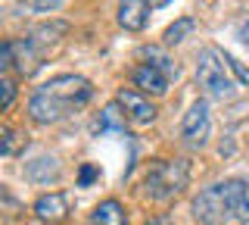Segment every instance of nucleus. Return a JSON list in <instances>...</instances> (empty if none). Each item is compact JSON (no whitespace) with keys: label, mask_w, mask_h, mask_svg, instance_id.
<instances>
[{"label":"nucleus","mask_w":249,"mask_h":225,"mask_svg":"<svg viewBox=\"0 0 249 225\" xmlns=\"http://www.w3.org/2000/svg\"><path fill=\"white\" fill-rule=\"evenodd\" d=\"M93 97V88L81 75H56V79L44 82L41 88L28 100V116L37 125H53V122L66 119L69 113L81 110Z\"/></svg>","instance_id":"nucleus-1"},{"label":"nucleus","mask_w":249,"mask_h":225,"mask_svg":"<svg viewBox=\"0 0 249 225\" xmlns=\"http://www.w3.org/2000/svg\"><path fill=\"white\" fill-rule=\"evenodd\" d=\"M243 191H246V182H240V178H228V182H215L209 188H202L193 200V219L202 225L228 222L231 216L240 213Z\"/></svg>","instance_id":"nucleus-2"},{"label":"nucleus","mask_w":249,"mask_h":225,"mask_svg":"<svg viewBox=\"0 0 249 225\" xmlns=\"http://www.w3.org/2000/svg\"><path fill=\"white\" fill-rule=\"evenodd\" d=\"M190 182V163L187 160H156L146 169L143 191L150 200H171Z\"/></svg>","instance_id":"nucleus-3"},{"label":"nucleus","mask_w":249,"mask_h":225,"mask_svg":"<svg viewBox=\"0 0 249 225\" xmlns=\"http://www.w3.org/2000/svg\"><path fill=\"white\" fill-rule=\"evenodd\" d=\"M196 82L199 88L206 91L209 97L215 100H228L233 97V82L228 79L224 72V60H221V50L218 47H206L196 60Z\"/></svg>","instance_id":"nucleus-4"},{"label":"nucleus","mask_w":249,"mask_h":225,"mask_svg":"<svg viewBox=\"0 0 249 225\" xmlns=\"http://www.w3.org/2000/svg\"><path fill=\"white\" fill-rule=\"evenodd\" d=\"M209 106H206V100H196V103H190V110L184 113V122H181V135H184V141H190V144H202L209 138Z\"/></svg>","instance_id":"nucleus-5"},{"label":"nucleus","mask_w":249,"mask_h":225,"mask_svg":"<svg viewBox=\"0 0 249 225\" xmlns=\"http://www.w3.org/2000/svg\"><path fill=\"white\" fill-rule=\"evenodd\" d=\"M115 103L128 113V119L134 122V125H150V122L156 119V106L143 94H140V91H124L122 88L119 97H115Z\"/></svg>","instance_id":"nucleus-6"},{"label":"nucleus","mask_w":249,"mask_h":225,"mask_svg":"<svg viewBox=\"0 0 249 225\" xmlns=\"http://www.w3.org/2000/svg\"><path fill=\"white\" fill-rule=\"evenodd\" d=\"M35 216L47 225H59L69 219V194L66 191H53V194H44L37 197L35 204Z\"/></svg>","instance_id":"nucleus-7"},{"label":"nucleus","mask_w":249,"mask_h":225,"mask_svg":"<svg viewBox=\"0 0 249 225\" xmlns=\"http://www.w3.org/2000/svg\"><path fill=\"white\" fill-rule=\"evenodd\" d=\"M150 22V0H119V25L124 32H143Z\"/></svg>","instance_id":"nucleus-8"},{"label":"nucleus","mask_w":249,"mask_h":225,"mask_svg":"<svg viewBox=\"0 0 249 225\" xmlns=\"http://www.w3.org/2000/svg\"><path fill=\"white\" fill-rule=\"evenodd\" d=\"M13 69L22 79H28V75H35L37 69H41V50H37L28 38L13 41Z\"/></svg>","instance_id":"nucleus-9"},{"label":"nucleus","mask_w":249,"mask_h":225,"mask_svg":"<svg viewBox=\"0 0 249 225\" xmlns=\"http://www.w3.org/2000/svg\"><path fill=\"white\" fill-rule=\"evenodd\" d=\"M131 79H134V84L143 88L146 94H165V91H168V75L162 72V69H156L153 63L137 66L134 72H131Z\"/></svg>","instance_id":"nucleus-10"},{"label":"nucleus","mask_w":249,"mask_h":225,"mask_svg":"<svg viewBox=\"0 0 249 225\" xmlns=\"http://www.w3.org/2000/svg\"><path fill=\"white\" fill-rule=\"evenodd\" d=\"M59 160L56 157H37L35 163H28L25 166V178L28 182H35V184H50V182H56L59 178Z\"/></svg>","instance_id":"nucleus-11"},{"label":"nucleus","mask_w":249,"mask_h":225,"mask_svg":"<svg viewBox=\"0 0 249 225\" xmlns=\"http://www.w3.org/2000/svg\"><path fill=\"white\" fill-rule=\"evenodd\" d=\"M124 222H128V216H124V206L119 200H103L90 213V225H124Z\"/></svg>","instance_id":"nucleus-12"},{"label":"nucleus","mask_w":249,"mask_h":225,"mask_svg":"<svg viewBox=\"0 0 249 225\" xmlns=\"http://www.w3.org/2000/svg\"><path fill=\"white\" fill-rule=\"evenodd\" d=\"M66 32H69V22H44V25H37L35 32L28 35V41L44 53L47 47H50V44H56V41H59V35H66Z\"/></svg>","instance_id":"nucleus-13"},{"label":"nucleus","mask_w":249,"mask_h":225,"mask_svg":"<svg viewBox=\"0 0 249 225\" xmlns=\"http://www.w3.org/2000/svg\"><path fill=\"white\" fill-rule=\"evenodd\" d=\"M97 131H124V113H119V103H109L100 113Z\"/></svg>","instance_id":"nucleus-14"},{"label":"nucleus","mask_w":249,"mask_h":225,"mask_svg":"<svg viewBox=\"0 0 249 225\" xmlns=\"http://www.w3.org/2000/svg\"><path fill=\"white\" fill-rule=\"evenodd\" d=\"M22 147H25V138H22L16 128L3 125V131H0V153H3V157H13V153L22 150Z\"/></svg>","instance_id":"nucleus-15"},{"label":"nucleus","mask_w":249,"mask_h":225,"mask_svg":"<svg viewBox=\"0 0 249 225\" xmlns=\"http://www.w3.org/2000/svg\"><path fill=\"white\" fill-rule=\"evenodd\" d=\"M193 28H196V22H193L190 16H184V19H178L175 25H168L165 28V44H181L187 35L193 32Z\"/></svg>","instance_id":"nucleus-16"},{"label":"nucleus","mask_w":249,"mask_h":225,"mask_svg":"<svg viewBox=\"0 0 249 225\" xmlns=\"http://www.w3.org/2000/svg\"><path fill=\"white\" fill-rule=\"evenodd\" d=\"M143 57H146V60H150V63H153L156 69H162V72H165V75H168V79H171V75H178V66H175V63H171V60H168V57H162V53H159V50H156V47H146V50H143Z\"/></svg>","instance_id":"nucleus-17"},{"label":"nucleus","mask_w":249,"mask_h":225,"mask_svg":"<svg viewBox=\"0 0 249 225\" xmlns=\"http://www.w3.org/2000/svg\"><path fill=\"white\" fill-rule=\"evenodd\" d=\"M13 100H16V82L10 75H3V79H0V110H10Z\"/></svg>","instance_id":"nucleus-18"},{"label":"nucleus","mask_w":249,"mask_h":225,"mask_svg":"<svg viewBox=\"0 0 249 225\" xmlns=\"http://www.w3.org/2000/svg\"><path fill=\"white\" fill-rule=\"evenodd\" d=\"M97 178H100V169L93 166V163H84L81 172H78V188H90Z\"/></svg>","instance_id":"nucleus-19"},{"label":"nucleus","mask_w":249,"mask_h":225,"mask_svg":"<svg viewBox=\"0 0 249 225\" xmlns=\"http://www.w3.org/2000/svg\"><path fill=\"white\" fill-rule=\"evenodd\" d=\"M221 60H224V63H228V66L233 69V72H237V79H240V82L249 84V69H246L243 63H240L237 57H231V53H224V50H221Z\"/></svg>","instance_id":"nucleus-20"},{"label":"nucleus","mask_w":249,"mask_h":225,"mask_svg":"<svg viewBox=\"0 0 249 225\" xmlns=\"http://www.w3.org/2000/svg\"><path fill=\"white\" fill-rule=\"evenodd\" d=\"M59 3H62V0H28V6L35 13H50V10H56Z\"/></svg>","instance_id":"nucleus-21"},{"label":"nucleus","mask_w":249,"mask_h":225,"mask_svg":"<svg viewBox=\"0 0 249 225\" xmlns=\"http://www.w3.org/2000/svg\"><path fill=\"white\" fill-rule=\"evenodd\" d=\"M240 219H243L246 225H249V182H246V191H243V204H240Z\"/></svg>","instance_id":"nucleus-22"},{"label":"nucleus","mask_w":249,"mask_h":225,"mask_svg":"<svg viewBox=\"0 0 249 225\" xmlns=\"http://www.w3.org/2000/svg\"><path fill=\"white\" fill-rule=\"evenodd\" d=\"M240 41H243V44H249V22H243V25H240Z\"/></svg>","instance_id":"nucleus-23"},{"label":"nucleus","mask_w":249,"mask_h":225,"mask_svg":"<svg viewBox=\"0 0 249 225\" xmlns=\"http://www.w3.org/2000/svg\"><path fill=\"white\" fill-rule=\"evenodd\" d=\"M150 225H171V219H165V216H162V219H156V222H150Z\"/></svg>","instance_id":"nucleus-24"},{"label":"nucleus","mask_w":249,"mask_h":225,"mask_svg":"<svg viewBox=\"0 0 249 225\" xmlns=\"http://www.w3.org/2000/svg\"><path fill=\"white\" fill-rule=\"evenodd\" d=\"M165 3H171V0H150V6H165Z\"/></svg>","instance_id":"nucleus-25"}]
</instances>
